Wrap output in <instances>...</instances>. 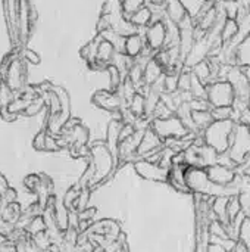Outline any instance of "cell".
<instances>
[{"mask_svg": "<svg viewBox=\"0 0 250 252\" xmlns=\"http://www.w3.org/2000/svg\"><path fill=\"white\" fill-rule=\"evenodd\" d=\"M236 121L225 120V121H212L203 130V143L212 148L217 154H224L228 149L230 136L233 133Z\"/></svg>", "mask_w": 250, "mask_h": 252, "instance_id": "1", "label": "cell"}, {"mask_svg": "<svg viewBox=\"0 0 250 252\" xmlns=\"http://www.w3.org/2000/svg\"><path fill=\"white\" fill-rule=\"evenodd\" d=\"M227 155L236 165H242L250 155V127L243 123H236L230 136Z\"/></svg>", "mask_w": 250, "mask_h": 252, "instance_id": "2", "label": "cell"}, {"mask_svg": "<svg viewBox=\"0 0 250 252\" xmlns=\"http://www.w3.org/2000/svg\"><path fill=\"white\" fill-rule=\"evenodd\" d=\"M234 99V90L227 80H215L206 84V100L211 108L233 106Z\"/></svg>", "mask_w": 250, "mask_h": 252, "instance_id": "3", "label": "cell"}, {"mask_svg": "<svg viewBox=\"0 0 250 252\" xmlns=\"http://www.w3.org/2000/svg\"><path fill=\"white\" fill-rule=\"evenodd\" d=\"M152 130L161 139H181L189 134V130L181 123V120L175 115L165 120H155L152 124Z\"/></svg>", "mask_w": 250, "mask_h": 252, "instance_id": "4", "label": "cell"}, {"mask_svg": "<svg viewBox=\"0 0 250 252\" xmlns=\"http://www.w3.org/2000/svg\"><path fill=\"white\" fill-rule=\"evenodd\" d=\"M144 40L146 46L152 49L153 52H158L165 47V40H167V25L165 21H158V22H150L144 28Z\"/></svg>", "mask_w": 250, "mask_h": 252, "instance_id": "5", "label": "cell"}, {"mask_svg": "<svg viewBox=\"0 0 250 252\" xmlns=\"http://www.w3.org/2000/svg\"><path fill=\"white\" fill-rule=\"evenodd\" d=\"M25 74H27L25 62L18 56L16 59L12 61V63H10L9 69H7V74H6V78H4L6 86L12 92L22 89L25 86Z\"/></svg>", "mask_w": 250, "mask_h": 252, "instance_id": "6", "label": "cell"}, {"mask_svg": "<svg viewBox=\"0 0 250 252\" xmlns=\"http://www.w3.org/2000/svg\"><path fill=\"white\" fill-rule=\"evenodd\" d=\"M205 170H206V174H208L209 180L212 183L218 185V186H228L236 180L234 168H228V167L215 164V165H211V167H208Z\"/></svg>", "mask_w": 250, "mask_h": 252, "instance_id": "7", "label": "cell"}, {"mask_svg": "<svg viewBox=\"0 0 250 252\" xmlns=\"http://www.w3.org/2000/svg\"><path fill=\"white\" fill-rule=\"evenodd\" d=\"M93 102L99 106V108H103L106 111H111V112H116L121 109L122 105H125L122 102V99L115 93V92H108V90H102V92H97L94 96H93Z\"/></svg>", "mask_w": 250, "mask_h": 252, "instance_id": "8", "label": "cell"}, {"mask_svg": "<svg viewBox=\"0 0 250 252\" xmlns=\"http://www.w3.org/2000/svg\"><path fill=\"white\" fill-rule=\"evenodd\" d=\"M144 47H146V40H144V28H143V32L140 30L139 32L125 37L124 55H127L131 59H136L137 56L141 55Z\"/></svg>", "mask_w": 250, "mask_h": 252, "instance_id": "9", "label": "cell"}, {"mask_svg": "<svg viewBox=\"0 0 250 252\" xmlns=\"http://www.w3.org/2000/svg\"><path fill=\"white\" fill-rule=\"evenodd\" d=\"M180 3L183 4L186 13L194 21H196L215 3V1H206V0H180Z\"/></svg>", "mask_w": 250, "mask_h": 252, "instance_id": "10", "label": "cell"}, {"mask_svg": "<svg viewBox=\"0 0 250 252\" xmlns=\"http://www.w3.org/2000/svg\"><path fill=\"white\" fill-rule=\"evenodd\" d=\"M186 15L187 13H186L183 4L180 3V0H167L165 1V19L167 21L178 24Z\"/></svg>", "mask_w": 250, "mask_h": 252, "instance_id": "11", "label": "cell"}, {"mask_svg": "<svg viewBox=\"0 0 250 252\" xmlns=\"http://www.w3.org/2000/svg\"><path fill=\"white\" fill-rule=\"evenodd\" d=\"M236 65L240 68L250 66V34L236 46Z\"/></svg>", "mask_w": 250, "mask_h": 252, "instance_id": "12", "label": "cell"}, {"mask_svg": "<svg viewBox=\"0 0 250 252\" xmlns=\"http://www.w3.org/2000/svg\"><path fill=\"white\" fill-rule=\"evenodd\" d=\"M164 68L155 61V59H150L146 66H144V71H143V81L146 86H152L155 81H158L162 75H164Z\"/></svg>", "mask_w": 250, "mask_h": 252, "instance_id": "13", "label": "cell"}, {"mask_svg": "<svg viewBox=\"0 0 250 252\" xmlns=\"http://www.w3.org/2000/svg\"><path fill=\"white\" fill-rule=\"evenodd\" d=\"M161 146V137L152 130V128H147L141 137V142L139 145V152L143 154V152H155L156 148Z\"/></svg>", "mask_w": 250, "mask_h": 252, "instance_id": "14", "label": "cell"}, {"mask_svg": "<svg viewBox=\"0 0 250 252\" xmlns=\"http://www.w3.org/2000/svg\"><path fill=\"white\" fill-rule=\"evenodd\" d=\"M239 34V24L236 19H225L222 27H221V41L222 44H228V43H234Z\"/></svg>", "mask_w": 250, "mask_h": 252, "instance_id": "15", "label": "cell"}, {"mask_svg": "<svg viewBox=\"0 0 250 252\" xmlns=\"http://www.w3.org/2000/svg\"><path fill=\"white\" fill-rule=\"evenodd\" d=\"M130 22H131L136 28H139V30L146 28V27L152 22V12H150V9H149L147 6L140 7L137 12H134V13L130 16Z\"/></svg>", "mask_w": 250, "mask_h": 252, "instance_id": "16", "label": "cell"}, {"mask_svg": "<svg viewBox=\"0 0 250 252\" xmlns=\"http://www.w3.org/2000/svg\"><path fill=\"white\" fill-rule=\"evenodd\" d=\"M102 37L99 34H96V37H93L87 44H84V47L80 49V56L87 62V63H91L96 61V56H97V46L100 43Z\"/></svg>", "mask_w": 250, "mask_h": 252, "instance_id": "17", "label": "cell"}, {"mask_svg": "<svg viewBox=\"0 0 250 252\" xmlns=\"http://www.w3.org/2000/svg\"><path fill=\"white\" fill-rule=\"evenodd\" d=\"M113 55H115L113 46H112L109 41H106V40L102 38L100 43H99V46H97V56H96V61H97V62H102V63H105V65H109L111 61H112V58H113Z\"/></svg>", "mask_w": 250, "mask_h": 252, "instance_id": "18", "label": "cell"}, {"mask_svg": "<svg viewBox=\"0 0 250 252\" xmlns=\"http://www.w3.org/2000/svg\"><path fill=\"white\" fill-rule=\"evenodd\" d=\"M192 121L196 130H205L212 121V114L211 109L208 111H192Z\"/></svg>", "mask_w": 250, "mask_h": 252, "instance_id": "19", "label": "cell"}, {"mask_svg": "<svg viewBox=\"0 0 250 252\" xmlns=\"http://www.w3.org/2000/svg\"><path fill=\"white\" fill-rule=\"evenodd\" d=\"M119 3H121L122 16L127 21H130V16L134 12H137L140 7L146 6V0H119Z\"/></svg>", "mask_w": 250, "mask_h": 252, "instance_id": "20", "label": "cell"}, {"mask_svg": "<svg viewBox=\"0 0 250 252\" xmlns=\"http://www.w3.org/2000/svg\"><path fill=\"white\" fill-rule=\"evenodd\" d=\"M228 196H218L214 202V211L218 216L220 223L227 224L228 223V216H227V205H228Z\"/></svg>", "mask_w": 250, "mask_h": 252, "instance_id": "21", "label": "cell"}, {"mask_svg": "<svg viewBox=\"0 0 250 252\" xmlns=\"http://www.w3.org/2000/svg\"><path fill=\"white\" fill-rule=\"evenodd\" d=\"M128 111L137 118H140L144 114V96L141 93H136L133 96V99L128 102Z\"/></svg>", "mask_w": 250, "mask_h": 252, "instance_id": "22", "label": "cell"}, {"mask_svg": "<svg viewBox=\"0 0 250 252\" xmlns=\"http://www.w3.org/2000/svg\"><path fill=\"white\" fill-rule=\"evenodd\" d=\"M108 72V80H109V86H111V92H116V89L121 86L124 75L119 72L118 68H115L113 65H108V68L105 69Z\"/></svg>", "mask_w": 250, "mask_h": 252, "instance_id": "23", "label": "cell"}, {"mask_svg": "<svg viewBox=\"0 0 250 252\" xmlns=\"http://www.w3.org/2000/svg\"><path fill=\"white\" fill-rule=\"evenodd\" d=\"M211 114H212L214 121H225V120H233V121H234V111H233V106L211 108Z\"/></svg>", "mask_w": 250, "mask_h": 252, "instance_id": "24", "label": "cell"}, {"mask_svg": "<svg viewBox=\"0 0 250 252\" xmlns=\"http://www.w3.org/2000/svg\"><path fill=\"white\" fill-rule=\"evenodd\" d=\"M239 239H240L242 245H245L248 250H250V217L245 216V219L239 227Z\"/></svg>", "mask_w": 250, "mask_h": 252, "instance_id": "25", "label": "cell"}, {"mask_svg": "<svg viewBox=\"0 0 250 252\" xmlns=\"http://www.w3.org/2000/svg\"><path fill=\"white\" fill-rule=\"evenodd\" d=\"M242 213V205H240V199H239V196L236 195V196H230V199H228V205H227V216H228V223L231 221V220H234L239 214Z\"/></svg>", "mask_w": 250, "mask_h": 252, "instance_id": "26", "label": "cell"}, {"mask_svg": "<svg viewBox=\"0 0 250 252\" xmlns=\"http://www.w3.org/2000/svg\"><path fill=\"white\" fill-rule=\"evenodd\" d=\"M19 58H21L24 62L32 63V65H38V63L41 62L40 55H38L35 50L29 49V47H22V49L19 50Z\"/></svg>", "mask_w": 250, "mask_h": 252, "instance_id": "27", "label": "cell"}, {"mask_svg": "<svg viewBox=\"0 0 250 252\" xmlns=\"http://www.w3.org/2000/svg\"><path fill=\"white\" fill-rule=\"evenodd\" d=\"M111 28H112V16L108 15V13H102L99 16L97 22H96V31H97V34L99 32H103L106 30H111Z\"/></svg>", "mask_w": 250, "mask_h": 252, "instance_id": "28", "label": "cell"}, {"mask_svg": "<svg viewBox=\"0 0 250 252\" xmlns=\"http://www.w3.org/2000/svg\"><path fill=\"white\" fill-rule=\"evenodd\" d=\"M43 106H44V100H43V97L41 96H37L27 108H25V114L28 115V117H31V115H35V114H38L41 109H43Z\"/></svg>", "mask_w": 250, "mask_h": 252, "instance_id": "29", "label": "cell"}, {"mask_svg": "<svg viewBox=\"0 0 250 252\" xmlns=\"http://www.w3.org/2000/svg\"><path fill=\"white\" fill-rule=\"evenodd\" d=\"M208 252H227V250L220 244H211L208 247Z\"/></svg>", "mask_w": 250, "mask_h": 252, "instance_id": "30", "label": "cell"}, {"mask_svg": "<svg viewBox=\"0 0 250 252\" xmlns=\"http://www.w3.org/2000/svg\"><path fill=\"white\" fill-rule=\"evenodd\" d=\"M167 0H147L146 4H155V6H165Z\"/></svg>", "mask_w": 250, "mask_h": 252, "instance_id": "31", "label": "cell"}, {"mask_svg": "<svg viewBox=\"0 0 250 252\" xmlns=\"http://www.w3.org/2000/svg\"><path fill=\"white\" fill-rule=\"evenodd\" d=\"M224 1H240V0H224Z\"/></svg>", "mask_w": 250, "mask_h": 252, "instance_id": "32", "label": "cell"}, {"mask_svg": "<svg viewBox=\"0 0 250 252\" xmlns=\"http://www.w3.org/2000/svg\"><path fill=\"white\" fill-rule=\"evenodd\" d=\"M206 1H217V0H206Z\"/></svg>", "mask_w": 250, "mask_h": 252, "instance_id": "33", "label": "cell"}]
</instances>
